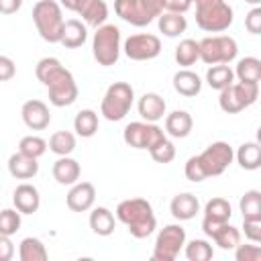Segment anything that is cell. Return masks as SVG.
Instances as JSON below:
<instances>
[{"label": "cell", "instance_id": "3957f363", "mask_svg": "<svg viewBox=\"0 0 261 261\" xmlns=\"http://www.w3.org/2000/svg\"><path fill=\"white\" fill-rule=\"evenodd\" d=\"M33 22L37 27V33L47 43H59L63 33V12L59 2L55 0H39L33 6Z\"/></svg>", "mask_w": 261, "mask_h": 261}, {"label": "cell", "instance_id": "4fadbf2b", "mask_svg": "<svg viewBox=\"0 0 261 261\" xmlns=\"http://www.w3.org/2000/svg\"><path fill=\"white\" fill-rule=\"evenodd\" d=\"M59 6L80 14L90 27H100L108 18V4L104 0H59Z\"/></svg>", "mask_w": 261, "mask_h": 261}, {"label": "cell", "instance_id": "816d5d0a", "mask_svg": "<svg viewBox=\"0 0 261 261\" xmlns=\"http://www.w3.org/2000/svg\"><path fill=\"white\" fill-rule=\"evenodd\" d=\"M192 2H194V0H192Z\"/></svg>", "mask_w": 261, "mask_h": 261}, {"label": "cell", "instance_id": "e0dca14e", "mask_svg": "<svg viewBox=\"0 0 261 261\" xmlns=\"http://www.w3.org/2000/svg\"><path fill=\"white\" fill-rule=\"evenodd\" d=\"M12 204L20 214H35L41 206V196L39 190L33 184H20L12 192Z\"/></svg>", "mask_w": 261, "mask_h": 261}, {"label": "cell", "instance_id": "ab89813d", "mask_svg": "<svg viewBox=\"0 0 261 261\" xmlns=\"http://www.w3.org/2000/svg\"><path fill=\"white\" fill-rule=\"evenodd\" d=\"M149 153H151L153 161H157V163H171L173 157H175V147H173L171 141L165 139L163 143H159L157 147H153Z\"/></svg>", "mask_w": 261, "mask_h": 261}, {"label": "cell", "instance_id": "8992f818", "mask_svg": "<svg viewBox=\"0 0 261 261\" xmlns=\"http://www.w3.org/2000/svg\"><path fill=\"white\" fill-rule=\"evenodd\" d=\"M120 29L114 27V24H100L96 27V33H94V39H92V53H94V59L104 65V67H110L118 61L120 57Z\"/></svg>", "mask_w": 261, "mask_h": 261}, {"label": "cell", "instance_id": "6da1fadb", "mask_svg": "<svg viewBox=\"0 0 261 261\" xmlns=\"http://www.w3.org/2000/svg\"><path fill=\"white\" fill-rule=\"evenodd\" d=\"M35 73L39 77V82L47 88L49 94V102L57 108L63 106H71L77 100V84L71 75L69 69H65L61 65V61L57 57H43L39 59Z\"/></svg>", "mask_w": 261, "mask_h": 261}, {"label": "cell", "instance_id": "f6af8a7d", "mask_svg": "<svg viewBox=\"0 0 261 261\" xmlns=\"http://www.w3.org/2000/svg\"><path fill=\"white\" fill-rule=\"evenodd\" d=\"M16 75V65L8 55H0V82H8Z\"/></svg>", "mask_w": 261, "mask_h": 261}, {"label": "cell", "instance_id": "8d00e7d4", "mask_svg": "<svg viewBox=\"0 0 261 261\" xmlns=\"http://www.w3.org/2000/svg\"><path fill=\"white\" fill-rule=\"evenodd\" d=\"M186 257L190 261H210L214 257V249L204 239H194L186 245Z\"/></svg>", "mask_w": 261, "mask_h": 261}, {"label": "cell", "instance_id": "83f0119b", "mask_svg": "<svg viewBox=\"0 0 261 261\" xmlns=\"http://www.w3.org/2000/svg\"><path fill=\"white\" fill-rule=\"evenodd\" d=\"M210 239H212L220 249L230 251V249H234V247L241 243V230H239L237 226L224 222V224L216 226V228L210 232Z\"/></svg>", "mask_w": 261, "mask_h": 261}, {"label": "cell", "instance_id": "52a82bcc", "mask_svg": "<svg viewBox=\"0 0 261 261\" xmlns=\"http://www.w3.org/2000/svg\"><path fill=\"white\" fill-rule=\"evenodd\" d=\"M259 98V84H247V82H232L224 90H220L218 104L226 114H237L251 104H255Z\"/></svg>", "mask_w": 261, "mask_h": 261}, {"label": "cell", "instance_id": "7402d4cb", "mask_svg": "<svg viewBox=\"0 0 261 261\" xmlns=\"http://www.w3.org/2000/svg\"><path fill=\"white\" fill-rule=\"evenodd\" d=\"M53 177L57 184L61 186H73L77 179H80V173H82V167L75 159H71L69 155H63L59 157L55 163H53Z\"/></svg>", "mask_w": 261, "mask_h": 261}, {"label": "cell", "instance_id": "1f68e13d", "mask_svg": "<svg viewBox=\"0 0 261 261\" xmlns=\"http://www.w3.org/2000/svg\"><path fill=\"white\" fill-rule=\"evenodd\" d=\"M234 77H239V82L259 84V80H261V61L257 57H243V59H239L237 69H234Z\"/></svg>", "mask_w": 261, "mask_h": 261}, {"label": "cell", "instance_id": "7c38bea8", "mask_svg": "<svg viewBox=\"0 0 261 261\" xmlns=\"http://www.w3.org/2000/svg\"><path fill=\"white\" fill-rule=\"evenodd\" d=\"M122 51L133 61H149V59H155L161 53V41H159L157 35L137 33V35H130L124 41Z\"/></svg>", "mask_w": 261, "mask_h": 261}, {"label": "cell", "instance_id": "ffe728a7", "mask_svg": "<svg viewBox=\"0 0 261 261\" xmlns=\"http://www.w3.org/2000/svg\"><path fill=\"white\" fill-rule=\"evenodd\" d=\"M8 173L16 179H31L39 173V163L35 157H29L20 151L8 157Z\"/></svg>", "mask_w": 261, "mask_h": 261}, {"label": "cell", "instance_id": "2e32d148", "mask_svg": "<svg viewBox=\"0 0 261 261\" xmlns=\"http://www.w3.org/2000/svg\"><path fill=\"white\" fill-rule=\"evenodd\" d=\"M96 202V188L90 181H75L67 192L65 204L71 212H86Z\"/></svg>", "mask_w": 261, "mask_h": 261}, {"label": "cell", "instance_id": "8fae6325", "mask_svg": "<svg viewBox=\"0 0 261 261\" xmlns=\"http://www.w3.org/2000/svg\"><path fill=\"white\" fill-rule=\"evenodd\" d=\"M186 245V230L179 224H167L159 230L153 247V261H173Z\"/></svg>", "mask_w": 261, "mask_h": 261}, {"label": "cell", "instance_id": "f907efd6", "mask_svg": "<svg viewBox=\"0 0 261 261\" xmlns=\"http://www.w3.org/2000/svg\"><path fill=\"white\" fill-rule=\"evenodd\" d=\"M245 2H249V4H253V6H259L261 0H245Z\"/></svg>", "mask_w": 261, "mask_h": 261}, {"label": "cell", "instance_id": "9c48e42d", "mask_svg": "<svg viewBox=\"0 0 261 261\" xmlns=\"http://www.w3.org/2000/svg\"><path fill=\"white\" fill-rule=\"evenodd\" d=\"M122 139L133 149H147V151H151L153 147L163 143L167 137H165V130L161 126H157L155 122H130V124L124 126Z\"/></svg>", "mask_w": 261, "mask_h": 261}, {"label": "cell", "instance_id": "5b68a950", "mask_svg": "<svg viewBox=\"0 0 261 261\" xmlns=\"http://www.w3.org/2000/svg\"><path fill=\"white\" fill-rule=\"evenodd\" d=\"M133 100H135L133 86L126 84V82H114V84L108 86V90L102 98L100 114L110 122H118L128 114V110L133 106Z\"/></svg>", "mask_w": 261, "mask_h": 261}, {"label": "cell", "instance_id": "44dd1931", "mask_svg": "<svg viewBox=\"0 0 261 261\" xmlns=\"http://www.w3.org/2000/svg\"><path fill=\"white\" fill-rule=\"evenodd\" d=\"M169 210H171L175 220H192L200 212V202L194 194L181 192V194L173 196V200L169 204Z\"/></svg>", "mask_w": 261, "mask_h": 261}, {"label": "cell", "instance_id": "603a6c76", "mask_svg": "<svg viewBox=\"0 0 261 261\" xmlns=\"http://www.w3.org/2000/svg\"><path fill=\"white\" fill-rule=\"evenodd\" d=\"M192 126H194V120L186 110H173L171 114L165 116V133L173 139L188 137L192 133Z\"/></svg>", "mask_w": 261, "mask_h": 261}, {"label": "cell", "instance_id": "cb8c5ba5", "mask_svg": "<svg viewBox=\"0 0 261 261\" xmlns=\"http://www.w3.org/2000/svg\"><path fill=\"white\" fill-rule=\"evenodd\" d=\"M173 90L186 98H192V96H198L202 92V80L198 73L190 71V69H179L175 75H173Z\"/></svg>", "mask_w": 261, "mask_h": 261}, {"label": "cell", "instance_id": "f1b7e54d", "mask_svg": "<svg viewBox=\"0 0 261 261\" xmlns=\"http://www.w3.org/2000/svg\"><path fill=\"white\" fill-rule=\"evenodd\" d=\"M206 82L212 90H224L226 86H230L234 82V71L228 67V63H216L212 67H208L206 71Z\"/></svg>", "mask_w": 261, "mask_h": 261}, {"label": "cell", "instance_id": "b9f144b4", "mask_svg": "<svg viewBox=\"0 0 261 261\" xmlns=\"http://www.w3.org/2000/svg\"><path fill=\"white\" fill-rule=\"evenodd\" d=\"M184 173H186V177H188L190 181H194V184H200V181H204V179H206V175H204V171H202V165H200V161H198V157H196V155H194V157H190V159L186 161Z\"/></svg>", "mask_w": 261, "mask_h": 261}, {"label": "cell", "instance_id": "bcb514c9", "mask_svg": "<svg viewBox=\"0 0 261 261\" xmlns=\"http://www.w3.org/2000/svg\"><path fill=\"white\" fill-rule=\"evenodd\" d=\"M192 0H163V10L167 12H179L184 14L186 10H190Z\"/></svg>", "mask_w": 261, "mask_h": 261}, {"label": "cell", "instance_id": "d6986e66", "mask_svg": "<svg viewBox=\"0 0 261 261\" xmlns=\"http://www.w3.org/2000/svg\"><path fill=\"white\" fill-rule=\"evenodd\" d=\"M165 100L155 94V92H147L139 98V104H137V110L141 114V118H145L147 122H157L159 118L165 116Z\"/></svg>", "mask_w": 261, "mask_h": 261}, {"label": "cell", "instance_id": "4dcf8cb0", "mask_svg": "<svg viewBox=\"0 0 261 261\" xmlns=\"http://www.w3.org/2000/svg\"><path fill=\"white\" fill-rule=\"evenodd\" d=\"M18 257H20V261H45L49 255H47V249L41 239L27 237L18 245Z\"/></svg>", "mask_w": 261, "mask_h": 261}, {"label": "cell", "instance_id": "5bb4252c", "mask_svg": "<svg viewBox=\"0 0 261 261\" xmlns=\"http://www.w3.org/2000/svg\"><path fill=\"white\" fill-rule=\"evenodd\" d=\"M230 216H232V208H230L228 200H224V198H212V200H208L206 206H204V220H202L204 234L210 237V232L216 226L228 222Z\"/></svg>", "mask_w": 261, "mask_h": 261}, {"label": "cell", "instance_id": "30bf717a", "mask_svg": "<svg viewBox=\"0 0 261 261\" xmlns=\"http://www.w3.org/2000/svg\"><path fill=\"white\" fill-rule=\"evenodd\" d=\"M200 165H202V171L206 177H214V175H220L228 169V165L232 163L234 159V151L228 143L224 141H216V143H210L200 155H196Z\"/></svg>", "mask_w": 261, "mask_h": 261}, {"label": "cell", "instance_id": "7a4b0ae2", "mask_svg": "<svg viewBox=\"0 0 261 261\" xmlns=\"http://www.w3.org/2000/svg\"><path fill=\"white\" fill-rule=\"evenodd\" d=\"M116 218L122 224H126L128 232L135 239H147L157 226V218L153 214V206L145 198L122 200L116 206Z\"/></svg>", "mask_w": 261, "mask_h": 261}, {"label": "cell", "instance_id": "d590c367", "mask_svg": "<svg viewBox=\"0 0 261 261\" xmlns=\"http://www.w3.org/2000/svg\"><path fill=\"white\" fill-rule=\"evenodd\" d=\"M47 147H49L55 155H59V157L69 155V153H73V149H75V135L69 133V130H57V133H53V135L49 137Z\"/></svg>", "mask_w": 261, "mask_h": 261}, {"label": "cell", "instance_id": "e575fe53", "mask_svg": "<svg viewBox=\"0 0 261 261\" xmlns=\"http://www.w3.org/2000/svg\"><path fill=\"white\" fill-rule=\"evenodd\" d=\"M175 61H177V65H181V67H190V65H194L198 59H200V47H198V41H194V39H184V41H179V45L175 47Z\"/></svg>", "mask_w": 261, "mask_h": 261}, {"label": "cell", "instance_id": "d4e9b609", "mask_svg": "<svg viewBox=\"0 0 261 261\" xmlns=\"http://www.w3.org/2000/svg\"><path fill=\"white\" fill-rule=\"evenodd\" d=\"M88 39V31H86V24H82V20L77 18H69L65 20L63 24V33H61V45L67 47V49H77L86 43Z\"/></svg>", "mask_w": 261, "mask_h": 261}, {"label": "cell", "instance_id": "ba28073f", "mask_svg": "<svg viewBox=\"0 0 261 261\" xmlns=\"http://www.w3.org/2000/svg\"><path fill=\"white\" fill-rule=\"evenodd\" d=\"M200 47V59L208 65H216V63H230L237 53H239V45L232 37L228 35H212V37H204L202 41H198Z\"/></svg>", "mask_w": 261, "mask_h": 261}, {"label": "cell", "instance_id": "681fc988", "mask_svg": "<svg viewBox=\"0 0 261 261\" xmlns=\"http://www.w3.org/2000/svg\"><path fill=\"white\" fill-rule=\"evenodd\" d=\"M22 0H0V14H14L20 10Z\"/></svg>", "mask_w": 261, "mask_h": 261}, {"label": "cell", "instance_id": "74e56055", "mask_svg": "<svg viewBox=\"0 0 261 261\" xmlns=\"http://www.w3.org/2000/svg\"><path fill=\"white\" fill-rule=\"evenodd\" d=\"M18 151L29 155V157H35L39 159L41 155H45L47 151V141L37 137V135H29V137H22L20 143H18Z\"/></svg>", "mask_w": 261, "mask_h": 261}, {"label": "cell", "instance_id": "7dc6e473", "mask_svg": "<svg viewBox=\"0 0 261 261\" xmlns=\"http://www.w3.org/2000/svg\"><path fill=\"white\" fill-rule=\"evenodd\" d=\"M143 10L151 16V18H157L161 12H163V0H139Z\"/></svg>", "mask_w": 261, "mask_h": 261}, {"label": "cell", "instance_id": "ee69618b", "mask_svg": "<svg viewBox=\"0 0 261 261\" xmlns=\"http://www.w3.org/2000/svg\"><path fill=\"white\" fill-rule=\"evenodd\" d=\"M243 230L251 243H261V220H243Z\"/></svg>", "mask_w": 261, "mask_h": 261}, {"label": "cell", "instance_id": "60d3db41", "mask_svg": "<svg viewBox=\"0 0 261 261\" xmlns=\"http://www.w3.org/2000/svg\"><path fill=\"white\" fill-rule=\"evenodd\" d=\"M237 261H259L261 259V247L259 245H237L234 247Z\"/></svg>", "mask_w": 261, "mask_h": 261}, {"label": "cell", "instance_id": "9a60e30c", "mask_svg": "<svg viewBox=\"0 0 261 261\" xmlns=\"http://www.w3.org/2000/svg\"><path fill=\"white\" fill-rule=\"evenodd\" d=\"M20 116H22V122L31 130H43L51 122L49 106L43 100H27L20 108Z\"/></svg>", "mask_w": 261, "mask_h": 261}, {"label": "cell", "instance_id": "7bdbcfd3", "mask_svg": "<svg viewBox=\"0 0 261 261\" xmlns=\"http://www.w3.org/2000/svg\"><path fill=\"white\" fill-rule=\"evenodd\" d=\"M245 29L251 33V35H259L261 33V8L255 6L249 10V14L245 16Z\"/></svg>", "mask_w": 261, "mask_h": 261}, {"label": "cell", "instance_id": "ac0fdd59", "mask_svg": "<svg viewBox=\"0 0 261 261\" xmlns=\"http://www.w3.org/2000/svg\"><path fill=\"white\" fill-rule=\"evenodd\" d=\"M114 12L133 27H145L153 18L143 10L139 0H114Z\"/></svg>", "mask_w": 261, "mask_h": 261}, {"label": "cell", "instance_id": "4316f807", "mask_svg": "<svg viewBox=\"0 0 261 261\" xmlns=\"http://www.w3.org/2000/svg\"><path fill=\"white\" fill-rule=\"evenodd\" d=\"M157 18H159V22H157L159 24V31L165 37H179L188 29V20L179 12H161Z\"/></svg>", "mask_w": 261, "mask_h": 261}, {"label": "cell", "instance_id": "484cf974", "mask_svg": "<svg viewBox=\"0 0 261 261\" xmlns=\"http://www.w3.org/2000/svg\"><path fill=\"white\" fill-rule=\"evenodd\" d=\"M114 214L106 206H96L90 212V228L98 237H110L114 232Z\"/></svg>", "mask_w": 261, "mask_h": 261}, {"label": "cell", "instance_id": "d6a6232c", "mask_svg": "<svg viewBox=\"0 0 261 261\" xmlns=\"http://www.w3.org/2000/svg\"><path fill=\"white\" fill-rule=\"evenodd\" d=\"M73 130H75V135H80L84 139L94 137L96 130H98V114L94 110H90V108L80 110L75 114V118H73Z\"/></svg>", "mask_w": 261, "mask_h": 261}, {"label": "cell", "instance_id": "277c9868", "mask_svg": "<svg viewBox=\"0 0 261 261\" xmlns=\"http://www.w3.org/2000/svg\"><path fill=\"white\" fill-rule=\"evenodd\" d=\"M196 24L206 33H222L232 24V8L224 0H194Z\"/></svg>", "mask_w": 261, "mask_h": 261}, {"label": "cell", "instance_id": "c3c4849f", "mask_svg": "<svg viewBox=\"0 0 261 261\" xmlns=\"http://www.w3.org/2000/svg\"><path fill=\"white\" fill-rule=\"evenodd\" d=\"M14 257V245L10 237L0 234V261H10Z\"/></svg>", "mask_w": 261, "mask_h": 261}, {"label": "cell", "instance_id": "f546056e", "mask_svg": "<svg viewBox=\"0 0 261 261\" xmlns=\"http://www.w3.org/2000/svg\"><path fill=\"white\" fill-rule=\"evenodd\" d=\"M234 157H237L239 165H241L243 169H247V171H255V169H259V165H261V149H259V145H257L255 141L243 143V145L239 147V151L234 153Z\"/></svg>", "mask_w": 261, "mask_h": 261}, {"label": "cell", "instance_id": "836d02e7", "mask_svg": "<svg viewBox=\"0 0 261 261\" xmlns=\"http://www.w3.org/2000/svg\"><path fill=\"white\" fill-rule=\"evenodd\" d=\"M243 220H261V192L247 190L239 202Z\"/></svg>", "mask_w": 261, "mask_h": 261}, {"label": "cell", "instance_id": "f35d334b", "mask_svg": "<svg viewBox=\"0 0 261 261\" xmlns=\"http://www.w3.org/2000/svg\"><path fill=\"white\" fill-rule=\"evenodd\" d=\"M20 228V212L14 208L0 210V234L12 237Z\"/></svg>", "mask_w": 261, "mask_h": 261}]
</instances>
